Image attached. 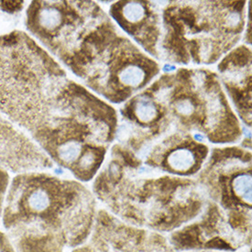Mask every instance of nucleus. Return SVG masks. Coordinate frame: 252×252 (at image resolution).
Returning <instances> with one entry per match:
<instances>
[{
  "instance_id": "1a4fd4ad",
  "label": "nucleus",
  "mask_w": 252,
  "mask_h": 252,
  "mask_svg": "<svg viewBox=\"0 0 252 252\" xmlns=\"http://www.w3.org/2000/svg\"><path fill=\"white\" fill-rule=\"evenodd\" d=\"M0 252H17L7 233L0 229Z\"/></svg>"
},
{
  "instance_id": "20e7f679",
  "label": "nucleus",
  "mask_w": 252,
  "mask_h": 252,
  "mask_svg": "<svg viewBox=\"0 0 252 252\" xmlns=\"http://www.w3.org/2000/svg\"><path fill=\"white\" fill-rule=\"evenodd\" d=\"M0 166L19 175L40 173L53 164L35 141L0 114Z\"/></svg>"
},
{
  "instance_id": "6e6552de",
  "label": "nucleus",
  "mask_w": 252,
  "mask_h": 252,
  "mask_svg": "<svg viewBox=\"0 0 252 252\" xmlns=\"http://www.w3.org/2000/svg\"><path fill=\"white\" fill-rule=\"evenodd\" d=\"M24 1H0V9L5 13H19L24 7Z\"/></svg>"
},
{
  "instance_id": "7ed1b4c3",
  "label": "nucleus",
  "mask_w": 252,
  "mask_h": 252,
  "mask_svg": "<svg viewBox=\"0 0 252 252\" xmlns=\"http://www.w3.org/2000/svg\"><path fill=\"white\" fill-rule=\"evenodd\" d=\"M25 24L76 76L106 97L118 63V38L98 5L91 1H32Z\"/></svg>"
},
{
  "instance_id": "f257e3e1",
  "label": "nucleus",
  "mask_w": 252,
  "mask_h": 252,
  "mask_svg": "<svg viewBox=\"0 0 252 252\" xmlns=\"http://www.w3.org/2000/svg\"><path fill=\"white\" fill-rule=\"evenodd\" d=\"M0 112L82 181L96 173L116 127L113 108L21 31L0 36Z\"/></svg>"
},
{
  "instance_id": "0eeeda50",
  "label": "nucleus",
  "mask_w": 252,
  "mask_h": 252,
  "mask_svg": "<svg viewBox=\"0 0 252 252\" xmlns=\"http://www.w3.org/2000/svg\"><path fill=\"white\" fill-rule=\"evenodd\" d=\"M10 182L11 181H10L8 172L0 166V217L2 216L7 191L10 186Z\"/></svg>"
},
{
  "instance_id": "423d86ee",
  "label": "nucleus",
  "mask_w": 252,
  "mask_h": 252,
  "mask_svg": "<svg viewBox=\"0 0 252 252\" xmlns=\"http://www.w3.org/2000/svg\"><path fill=\"white\" fill-rule=\"evenodd\" d=\"M233 191L246 204H252V176L251 174H240L233 180Z\"/></svg>"
},
{
  "instance_id": "f03ea898",
  "label": "nucleus",
  "mask_w": 252,
  "mask_h": 252,
  "mask_svg": "<svg viewBox=\"0 0 252 252\" xmlns=\"http://www.w3.org/2000/svg\"><path fill=\"white\" fill-rule=\"evenodd\" d=\"M94 199L85 186L44 173L10 182L2 225L17 252H63L86 239Z\"/></svg>"
},
{
  "instance_id": "39448f33",
  "label": "nucleus",
  "mask_w": 252,
  "mask_h": 252,
  "mask_svg": "<svg viewBox=\"0 0 252 252\" xmlns=\"http://www.w3.org/2000/svg\"><path fill=\"white\" fill-rule=\"evenodd\" d=\"M168 165L175 172H187L195 162L193 153L188 149H179L171 153L167 159Z\"/></svg>"
}]
</instances>
